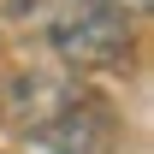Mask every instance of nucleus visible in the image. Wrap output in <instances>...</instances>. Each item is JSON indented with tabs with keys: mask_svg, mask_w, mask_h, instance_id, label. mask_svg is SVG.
Here are the masks:
<instances>
[{
	"mask_svg": "<svg viewBox=\"0 0 154 154\" xmlns=\"http://www.w3.org/2000/svg\"><path fill=\"white\" fill-rule=\"evenodd\" d=\"M42 36L65 65H119L131 54V18L113 0H42Z\"/></svg>",
	"mask_w": 154,
	"mask_h": 154,
	"instance_id": "f257e3e1",
	"label": "nucleus"
}]
</instances>
